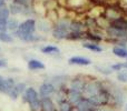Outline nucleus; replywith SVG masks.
<instances>
[{"label":"nucleus","mask_w":127,"mask_h":111,"mask_svg":"<svg viewBox=\"0 0 127 111\" xmlns=\"http://www.w3.org/2000/svg\"><path fill=\"white\" fill-rule=\"evenodd\" d=\"M57 106L55 100L51 97H45L40 98V111H56Z\"/></svg>","instance_id":"nucleus-7"},{"label":"nucleus","mask_w":127,"mask_h":111,"mask_svg":"<svg viewBox=\"0 0 127 111\" xmlns=\"http://www.w3.org/2000/svg\"><path fill=\"white\" fill-rule=\"evenodd\" d=\"M83 48L87 49V50L92 51L94 53H100L103 52V47L98 44H94V42H89V41H83Z\"/></svg>","instance_id":"nucleus-14"},{"label":"nucleus","mask_w":127,"mask_h":111,"mask_svg":"<svg viewBox=\"0 0 127 111\" xmlns=\"http://www.w3.org/2000/svg\"><path fill=\"white\" fill-rule=\"evenodd\" d=\"M53 26H54V23L50 21V20L47 19V18L46 19H45V18H41L40 20L37 21V30H39L40 32L48 33L49 31H51Z\"/></svg>","instance_id":"nucleus-9"},{"label":"nucleus","mask_w":127,"mask_h":111,"mask_svg":"<svg viewBox=\"0 0 127 111\" xmlns=\"http://www.w3.org/2000/svg\"><path fill=\"white\" fill-rule=\"evenodd\" d=\"M27 68L30 71H39V70H45L46 69V66L42 62L41 60H38V59H29L28 62H27Z\"/></svg>","instance_id":"nucleus-10"},{"label":"nucleus","mask_w":127,"mask_h":111,"mask_svg":"<svg viewBox=\"0 0 127 111\" xmlns=\"http://www.w3.org/2000/svg\"><path fill=\"white\" fill-rule=\"evenodd\" d=\"M4 1H6V2H8V1H9V0H4Z\"/></svg>","instance_id":"nucleus-31"},{"label":"nucleus","mask_w":127,"mask_h":111,"mask_svg":"<svg viewBox=\"0 0 127 111\" xmlns=\"http://www.w3.org/2000/svg\"><path fill=\"white\" fill-rule=\"evenodd\" d=\"M123 69L127 70V62H123Z\"/></svg>","instance_id":"nucleus-29"},{"label":"nucleus","mask_w":127,"mask_h":111,"mask_svg":"<svg viewBox=\"0 0 127 111\" xmlns=\"http://www.w3.org/2000/svg\"><path fill=\"white\" fill-rule=\"evenodd\" d=\"M22 102L26 103L29 111H40V97L38 90L33 87H27L26 91L21 96Z\"/></svg>","instance_id":"nucleus-2"},{"label":"nucleus","mask_w":127,"mask_h":111,"mask_svg":"<svg viewBox=\"0 0 127 111\" xmlns=\"http://www.w3.org/2000/svg\"><path fill=\"white\" fill-rule=\"evenodd\" d=\"M19 20L17 19V18L15 17H11L8 19V21H7V31L8 32H10L11 35H15L16 31H17L18 27H19Z\"/></svg>","instance_id":"nucleus-15"},{"label":"nucleus","mask_w":127,"mask_h":111,"mask_svg":"<svg viewBox=\"0 0 127 111\" xmlns=\"http://www.w3.org/2000/svg\"><path fill=\"white\" fill-rule=\"evenodd\" d=\"M81 99H84L83 92L77 91V90H74V89H69V88L67 87V100L69 101L74 107L81 100Z\"/></svg>","instance_id":"nucleus-8"},{"label":"nucleus","mask_w":127,"mask_h":111,"mask_svg":"<svg viewBox=\"0 0 127 111\" xmlns=\"http://www.w3.org/2000/svg\"><path fill=\"white\" fill-rule=\"evenodd\" d=\"M94 69L96 70V71H98L99 73L104 74V76H109V74L113 73L110 68H105V67H101V66H98V65L94 66Z\"/></svg>","instance_id":"nucleus-19"},{"label":"nucleus","mask_w":127,"mask_h":111,"mask_svg":"<svg viewBox=\"0 0 127 111\" xmlns=\"http://www.w3.org/2000/svg\"><path fill=\"white\" fill-rule=\"evenodd\" d=\"M109 27L115 29H122V30H127V19L125 17H119L116 19L109 21Z\"/></svg>","instance_id":"nucleus-11"},{"label":"nucleus","mask_w":127,"mask_h":111,"mask_svg":"<svg viewBox=\"0 0 127 111\" xmlns=\"http://www.w3.org/2000/svg\"><path fill=\"white\" fill-rule=\"evenodd\" d=\"M0 52H1V48H0Z\"/></svg>","instance_id":"nucleus-32"},{"label":"nucleus","mask_w":127,"mask_h":111,"mask_svg":"<svg viewBox=\"0 0 127 111\" xmlns=\"http://www.w3.org/2000/svg\"><path fill=\"white\" fill-rule=\"evenodd\" d=\"M112 52L117 58L127 59V48H122V47H118V46H114L112 49Z\"/></svg>","instance_id":"nucleus-16"},{"label":"nucleus","mask_w":127,"mask_h":111,"mask_svg":"<svg viewBox=\"0 0 127 111\" xmlns=\"http://www.w3.org/2000/svg\"><path fill=\"white\" fill-rule=\"evenodd\" d=\"M7 21H8V20L0 19V32L7 31Z\"/></svg>","instance_id":"nucleus-25"},{"label":"nucleus","mask_w":127,"mask_h":111,"mask_svg":"<svg viewBox=\"0 0 127 111\" xmlns=\"http://www.w3.org/2000/svg\"><path fill=\"white\" fill-rule=\"evenodd\" d=\"M15 89H16V91L18 92L19 96H22V93H24V92L26 91V89H27V83L22 82V81H20V82H16Z\"/></svg>","instance_id":"nucleus-20"},{"label":"nucleus","mask_w":127,"mask_h":111,"mask_svg":"<svg viewBox=\"0 0 127 111\" xmlns=\"http://www.w3.org/2000/svg\"><path fill=\"white\" fill-rule=\"evenodd\" d=\"M86 81H87V78H86V77L76 76L68 81L67 87L69 88V89H74V90H77V91L83 92L84 88H85V85H86Z\"/></svg>","instance_id":"nucleus-5"},{"label":"nucleus","mask_w":127,"mask_h":111,"mask_svg":"<svg viewBox=\"0 0 127 111\" xmlns=\"http://www.w3.org/2000/svg\"><path fill=\"white\" fill-rule=\"evenodd\" d=\"M56 91H57V88L49 80H44V82L38 88V93H39L40 98H45V97H51L53 98L55 96Z\"/></svg>","instance_id":"nucleus-4"},{"label":"nucleus","mask_w":127,"mask_h":111,"mask_svg":"<svg viewBox=\"0 0 127 111\" xmlns=\"http://www.w3.org/2000/svg\"><path fill=\"white\" fill-rule=\"evenodd\" d=\"M84 35L85 32H69L66 38V40H69V41H79V40H83L84 41Z\"/></svg>","instance_id":"nucleus-18"},{"label":"nucleus","mask_w":127,"mask_h":111,"mask_svg":"<svg viewBox=\"0 0 127 111\" xmlns=\"http://www.w3.org/2000/svg\"><path fill=\"white\" fill-rule=\"evenodd\" d=\"M8 9H9V12H10V16L16 17V16H19V15H22V13H24L25 7L11 1L8 3Z\"/></svg>","instance_id":"nucleus-12"},{"label":"nucleus","mask_w":127,"mask_h":111,"mask_svg":"<svg viewBox=\"0 0 127 111\" xmlns=\"http://www.w3.org/2000/svg\"><path fill=\"white\" fill-rule=\"evenodd\" d=\"M7 4H8V2H6L4 0H0V10L2 8H4V7H7Z\"/></svg>","instance_id":"nucleus-28"},{"label":"nucleus","mask_w":127,"mask_h":111,"mask_svg":"<svg viewBox=\"0 0 127 111\" xmlns=\"http://www.w3.org/2000/svg\"><path fill=\"white\" fill-rule=\"evenodd\" d=\"M10 18V12H9V9H8V4L7 7L2 8L0 10V19H4V20H8Z\"/></svg>","instance_id":"nucleus-22"},{"label":"nucleus","mask_w":127,"mask_h":111,"mask_svg":"<svg viewBox=\"0 0 127 111\" xmlns=\"http://www.w3.org/2000/svg\"><path fill=\"white\" fill-rule=\"evenodd\" d=\"M40 52L44 53V55L54 56V55H59L60 49L55 44H46L44 47H40Z\"/></svg>","instance_id":"nucleus-13"},{"label":"nucleus","mask_w":127,"mask_h":111,"mask_svg":"<svg viewBox=\"0 0 127 111\" xmlns=\"http://www.w3.org/2000/svg\"><path fill=\"white\" fill-rule=\"evenodd\" d=\"M125 111H127V105H126V107H125Z\"/></svg>","instance_id":"nucleus-30"},{"label":"nucleus","mask_w":127,"mask_h":111,"mask_svg":"<svg viewBox=\"0 0 127 111\" xmlns=\"http://www.w3.org/2000/svg\"><path fill=\"white\" fill-rule=\"evenodd\" d=\"M11 1L15 2V3L20 4V6H24V7H31L33 0H11Z\"/></svg>","instance_id":"nucleus-23"},{"label":"nucleus","mask_w":127,"mask_h":111,"mask_svg":"<svg viewBox=\"0 0 127 111\" xmlns=\"http://www.w3.org/2000/svg\"><path fill=\"white\" fill-rule=\"evenodd\" d=\"M8 67V60L6 58H0V69Z\"/></svg>","instance_id":"nucleus-26"},{"label":"nucleus","mask_w":127,"mask_h":111,"mask_svg":"<svg viewBox=\"0 0 127 111\" xmlns=\"http://www.w3.org/2000/svg\"><path fill=\"white\" fill-rule=\"evenodd\" d=\"M70 21H71L70 18H62L54 23L51 29V36L54 39L58 41L66 40L68 33L70 32Z\"/></svg>","instance_id":"nucleus-1"},{"label":"nucleus","mask_w":127,"mask_h":111,"mask_svg":"<svg viewBox=\"0 0 127 111\" xmlns=\"http://www.w3.org/2000/svg\"><path fill=\"white\" fill-rule=\"evenodd\" d=\"M96 111H114V109H112L109 107H103V108H98Z\"/></svg>","instance_id":"nucleus-27"},{"label":"nucleus","mask_w":127,"mask_h":111,"mask_svg":"<svg viewBox=\"0 0 127 111\" xmlns=\"http://www.w3.org/2000/svg\"><path fill=\"white\" fill-rule=\"evenodd\" d=\"M92 60L83 56H72L68 59V65L70 66H80V67H87L92 65Z\"/></svg>","instance_id":"nucleus-6"},{"label":"nucleus","mask_w":127,"mask_h":111,"mask_svg":"<svg viewBox=\"0 0 127 111\" xmlns=\"http://www.w3.org/2000/svg\"><path fill=\"white\" fill-rule=\"evenodd\" d=\"M116 79L121 83H127V71H124V70L118 71L116 74Z\"/></svg>","instance_id":"nucleus-21"},{"label":"nucleus","mask_w":127,"mask_h":111,"mask_svg":"<svg viewBox=\"0 0 127 111\" xmlns=\"http://www.w3.org/2000/svg\"><path fill=\"white\" fill-rule=\"evenodd\" d=\"M36 31H37V20L35 18H27L26 20L19 23V27H18L16 33L13 35V37L20 38L22 36L36 33Z\"/></svg>","instance_id":"nucleus-3"},{"label":"nucleus","mask_w":127,"mask_h":111,"mask_svg":"<svg viewBox=\"0 0 127 111\" xmlns=\"http://www.w3.org/2000/svg\"><path fill=\"white\" fill-rule=\"evenodd\" d=\"M15 41V37L8 31L0 32V42L2 44H12Z\"/></svg>","instance_id":"nucleus-17"},{"label":"nucleus","mask_w":127,"mask_h":111,"mask_svg":"<svg viewBox=\"0 0 127 111\" xmlns=\"http://www.w3.org/2000/svg\"><path fill=\"white\" fill-rule=\"evenodd\" d=\"M110 69H112V71H121V70H123V62L114 63V65L110 66Z\"/></svg>","instance_id":"nucleus-24"}]
</instances>
